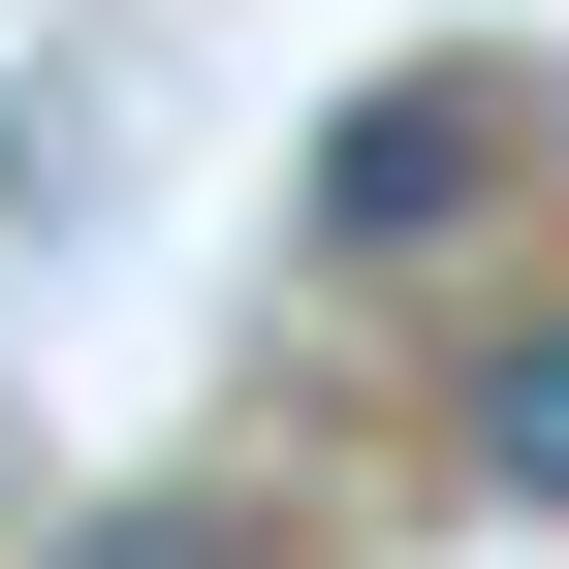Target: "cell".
<instances>
[{
    "mask_svg": "<svg viewBox=\"0 0 569 569\" xmlns=\"http://www.w3.org/2000/svg\"><path fill=\"white\" fill-rule=\"evenodd\" d=\"M475 190H507V96H348V127H317V222H348V253L475 222Z\"/></svg>",
    "mask_w": 569,
    "mask_h": 569,
    "instance_id": "1",
    "label": "cell"
},
{
    "mask_svg": "<svg viewBox=\"0 0 569 569\" xmlns=\"http://www.w3.org/2000/svg\"><path fill=\"white\" fill-rule=\"evenodd\" d=\"M475 475H507V507H569V317L475 348Z\"/></svg>",
    "mask_w": 569,
    "mask_h": 569,
    "instance_id": "2",
    "label": "cell"
},
{
    "mask_svg": "<svg viewBox=\"0 0 569 569\" xmlns=\"http://www.w3.org/2000/svg\"><path fill=\"white\" fill-rule=\"evenodd\" d=\"M63 569H222V538H190V507H96V538H63Z\"/></svg>",
    "mask_w": 569,
    "mask_h": 569,
    "instance_id": "3",
    "label": "cell"
}]
</instances>
